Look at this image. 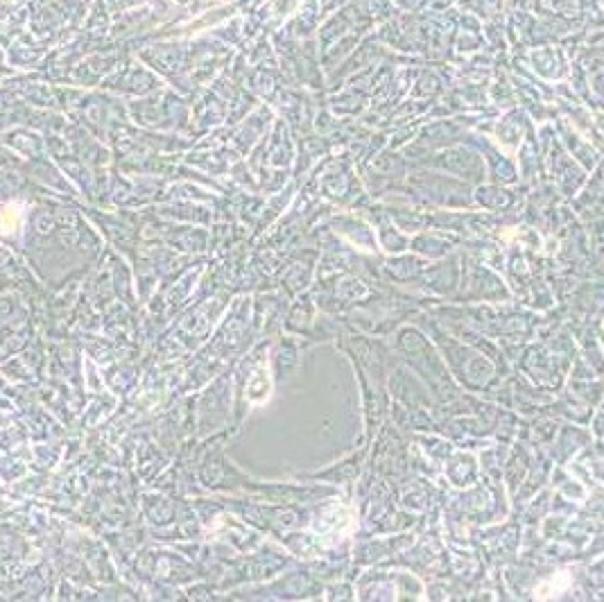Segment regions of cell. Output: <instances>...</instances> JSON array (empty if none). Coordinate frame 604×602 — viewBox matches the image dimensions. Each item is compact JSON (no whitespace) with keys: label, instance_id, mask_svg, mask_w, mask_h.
<instances>
[{"label":"cell","instance_id":"6da1fadb","mask_svg":"<svg viewBox=\"0 0 604 602\" xmlns=\"http://www.w3.org/2000/svg\"><path fill=\"white\" fill-rule=\"evenodd\" d=\"M269 392H272V380H269L267 367L263 365V367L251 376V383L247 387V396H249L251 403H265Z\"/></svg>","mask_w":604,"mask_h":602},{"label":"cell","instance_id":"7a4b0ae2","mask_svg":"<svg viewBox=\"0 0 604 602\" xmlns=\"http://www.w3.org/2000/svg\"><path fill=\"white\" fill-rule=\"evenodd\" d=\"M557 577H554V580H550V582L538 584V587L534 589V596L538 600H543V598H554V596H559V593H564V589H568V584H570V575L564 573L561 582H557Z\"/></svg>","mask_w":604,"mask_h":602}]
</instances>
